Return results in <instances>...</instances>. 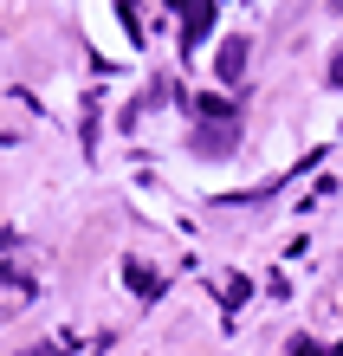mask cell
Returning a JSON list of instances; mask_svg holds the SVG:
<instances>
[{
    "label": "cell",
    "mask_w": 343,
    "mask_h": 356,
    "mask_svg": "<svg viewBox=\"0 0 343 356\" xmlns=\"http://www.w3.org/2000/svg\"><path fill=\"white\" fill-rule=\"evenodd\" d=\"M246 58H253V46H246V33H233V39H221V52H214V72H221V85H240V72H246Z\"/></svg>",
    "instance_id": "7a4b0ae2"
},
{
    "label": "cell",
    "mask_w": 343,
    "mask_h": 356,
    "mask_svg": "<svg viewBox=\"0 0 343 356\" xmlns=\"http://www.w3.org/2000/svg\"><path fill=\"white\" fill-rule=\"evenodd\" d=\"M19 356H58V343H33V350H19Z\"/></svg>",
    "instance_id": "8992f818"
},
{
    "label": "cell",
    "mask_w": 343,
    "mask_h": 356,
    "mask_svg": "<svg viewBox=\"0 0 343 356\" xmlns=\"http://www.w3.org/2000/svg\"><path fill=\"white\" fill-rule=\"evenodd\" d=\"M233 136H240L233 117H201L195 123V156H233Z\"/></svg>",
    "instance_id": "6da1fadb"
},
{
    "label": "cell",
    "mask_w": 343,
    "mask_h": 356,
    "mask_svg": "<svg viewBox=\"0 0 343 356\" xmlns=\"http://www.w3.org/2000/svg\"><path fill=\"white\" fill-rule=\"evenodd\" d=\"M130 285L143 291V298H156V291H162V279H156V272H143V266H130Z\"/></svg>",
    "instance_id": "3957f363"
},
{
    "label": "cell",
    "mask_w": 343,
    "mask_h": 356,
    "mask_svg": "<svg viewBox=\"0 0 343 356\" xmlns=\"http://www.w3.org/2000/svg\"><path fill=\"white\" fill-rule=\"evenodd\" d=\"M292 356H343V350H324L317 337H298V343H292Z\"/></svg>",
    "instance_id": "277c9868"
},
{
    "label": "cell",
    "mask_w": 343,
    "mask_h": 356,
    "mask_svg": "<svg viewBox=\"0 0 343 356\" xmlns=\"http://www.w3.org/2000/svg\"><path fill=\"white\" fill-rule=\"evenodd\" d=\"M330 85H337V91H343V52H337V58H330Z\"/></svg>",
    "instance_id": "5b68a950"
}]
</instances>
